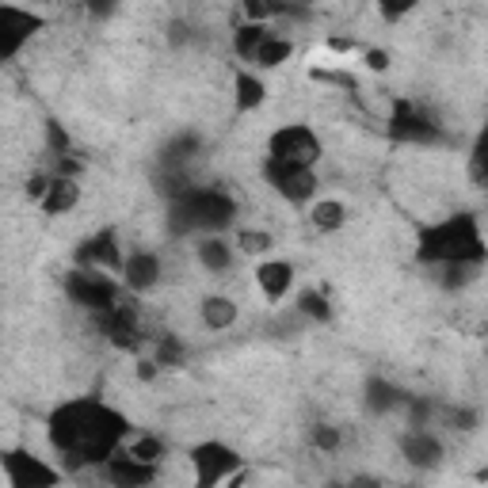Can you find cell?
I'll return each instance as SVG.
<instances>
[{"label":"cell","mask_w":488,"mask_h":488,"mask_svg":"<svg viewBox=\"0 0 488 488\" xmlns=\"http://www.w3.org/2000/svg\"><path fill=\"white\" fill-rule=\"evenodd\" d=\"M46 146H50V153H53V157H62V153H69V146H73V141H69V134L62 130V122H53V119H46Z\"/></svg>","instance_id":"cell-32"},{"label":"cell","mask_w":488,"mask_h":488,"mask_svg":"<svg viewBox=\"0 0 488 488\" xmlns=\"http://www.w3.org/2000/svg\"><path fill=\"white\" fill-rule=\"evenodd\" d=\"M271 34V27L267 24H252V20H244V24H237V31H233V53H237L241 62H252V53L260 50V43Z\"/></svg>","instance_id":"cell-21"},{"label":"cell","mask_w":488,"mask_h":488,"mask_svg":"<svg viewBox=\"0 0 488 488\" xmlns=\"http://www.w3.org/2000/svg\"><path fill=\"white\" fill-rule=\"evenodd\" d=\"M0 465H5V477L12 488H50L62 481V469L46 465L39 455H31V450H5Z\"/></svg>","instance_id":"cell-9"},{"label":"cell","mask_w":488,"mask_h":488,"mask_svg":"<svg viewBox=\"0 0 488 488\" xmlns=\"http://www.w3.org/2000/svg\"><path fill=\"white\" fill-rule=\"evenodd\" d=\"M313 446L324 450V455H336V450H340V431L329 427V424H317L313 427Z\"/></svg>","instance_id":"cell-33"},{"label":"cell","mask_w":488,"mask_h":488,"mask_svg":"<svg viewBox=\"0 0 488 488\" xmlns=\"http://www.w3.org/2000/svg\"><path fill=\"white\" fill-rule=\"evenodd\" d=\"M412 408H408V427H424V420L431 416V405L427 401H408Z\"/></svg>","instance_id":"cell-38"},{"label":"cell","mask_w":488,"mask_h":488,"mask_svg":"<svg viewBox=\"0 0 488 488\" xmlns=\"http://www.w3.org/2000/svg\"><path fill=\"white\" fill-rule=\"evenodd\" d=\"M367 69H374V73H386V69H389V53L378 50V46H370V50H367Z\"/></svg>","instance_id":"cell-39"},{"label":"cell","mask_w":488,"mask_h":488,"mask_svg":"<svg viewBox=\"0 0 488 488\" xmlns=\"http://www.w3.org/2000/svg\"><path fill=\"white\" fill-rule=\"evenodd\" d=\"M310 222H313L317 233H336V229H343V222H348V206L336 203V198H324V203L313 206Z\"/></svg>","instance_id":"cell-24"},{"label":"cell","mask_w":488,"mask_h":488,"mask_svg":"<svg viewBox=\"0 0 488 488\" xmlns=\"http://www.w3.org/2000/svg\"><path fill=\"white\" fill-rule=\"evenodd\" d=\"M263 100H267V84H263L256 73L241 69V73L233 77V103H237V111H241V115L256 111V107H263Z\"/></svg>","instance_id":"cell-18"},{"label":"cell","mask_w":488,"mask_h":488,"mask_svg":"<svg viewBox=\"0 0 488 488\" xmlns=\"http://www.w3.org/2000/svg\"><path fill=\"white\" fill-rule=\"evenodd\" d=\"M96 324H100V332L115 343V348L122 351H134L138 343H141V329H138V310H134V301L130 298H119L111 310H103V313H92Z\"/></svg>","instance_id":"cell-11"},{"label":"cell","mask_w":488,"mask_h":488,"mask_svg":"<svg viewBox=\"0 0 488 488\" xmlns=\"http://www.w3.org/2000/svg\"><path fill=\"white\" fill-rule=\"evenodd\" d=\"M256 286L271 305H279L294 286V263L291 260H263L256 267Z\"/></svg>","instance_id":"cell-16"},{"label":"cell","mask_w":488,"mask_h":488,"mask_svg":"<svg viewBox=\"0 0 488 488\" xmlns=\"http://www.w3.org/2000/svg\"><path fill=\"white\" fill-rule=\"evenodd\" d=\"M81 203V184L73 176H50V187L43 195V214H50V218H62V214H69Z\"/></svg>","instance_id":"cell-17"},{"label":"cell","mask_w":488,"mask_h":488,"mask_svg":"<svg viewBox=\"0 0 488 488\" xmlns=\"http://www.w3.org/2000/svg\"><path fill=\"white\" fill-rule=\"evenodd\" d=\"M374 5H378V15H382L386 24H401L405 15L416 12V5H420V0H374Z\"/></svg>","instance_id":"cell-30"},{"label":"cell","mask_w":488,"mask_h":488,"mask_svg":"<svg viewBox=\"0 0 488 488\" xmlns=\"http://www.w3.org/2000/svg\"><path fill=\"white\" fill-rule=\"evenodd\" d=\"M294 5H301V8H313V5H317V0H294Z\"/></svg>","instance_id":"cell-41"},{"label":"cell","mask_w":488,"mask_h":488,"mask_svg":"<svg viewBox=\"0 0 488 488\" xmlns=\"http://www.w3.org/2000/svg\"><path fill=\"white\" fill-rule=\"evenodd\" d=\"M484 141L477 138V146H474V153H469V184L474 187H484Z\"/></svg>","instance_id":"cell-34"},{"label":"cell","mask_w":488,"mask_h":488,"mask_svg":"<svg viewBox=\"0 0 488 488\" xmlns=\"http://www.w3.org/2000/svg\"><path fill=\"white\" fill-rule=\"evenodd\" d=\"M241 12L252 24H267L271 15H286V0H241Z\"/></svg>","instance_id":"cell-29"},{"label":"cell","mask_w":488,"mask_h":488,"mask_svg":"<svg viewBox=\"0 0 488 488\" xmlns=\"http://www.w3.org/2000/svg\"><path fill=\"white\" fill-rule=\"evenodd\" d=\"M126 455H134L138 462H149V465H160V458H165V439H157V435H138L130 446L122 443Z\"/></svg>","instance_id":"cell-26"},{"label":"cell","mask_w":488,"mask_h":488,"mask_svg":"<svg viewBox=\"0 0 488 488\" xmlns=\"http://www.w3.org/2000/svg\"><path fill=\"white\" fill-rule=\"evenodd\" d=\"M263 176H267V184L275 187V191L286 198V203H294V206H305V203H310V198L317 195V176H313V168L279 165V160L267 157Z\"/></svg>","instance_id":"cell-10"},{"label":"cell","mask_w":488,"mask_h":488,"mask_svg":"<svg viewBox=\"0 0 488 488\" xmlns=\"http://www.w3.org/2000/svg\"><path fill=\"white\" fill-rule=\"evenodd\" d=\"M198 153V138L195 134H176L168 146H165V165L168 168H179L184 160H191Z\"/></svg>","instance_id":"cell-28"},{"label":"cell","mask_w":488,"mask_h":488,"mask_svg":"<svg viewBox=\"0 0 488 488\" xmlns=\"http://www.w3.org/2000/svg\"><path fill=\"white\" fill-rule=\"evenodd\" d=\"M446 420L462 427V431H474L477 427V412H469V408H458V412H446Z\"/></svg>","instance_id":"cell-36"},{"label":"cell","mask_w":488,"mask_h":488,"mask_svg":"<svg viewBox=\"0 0 488 488\" xmlns=\"http://www.w3.org/2000/svg\"><path fill=\"white\" fill-rule=\"evenodd\" d=\"M237 244H241L244 252H252V256H260V252H267L271 244H275V237H271V233H263V229H241Z\"/></svg>","instance_id":"cell-31"},{"label":"cell","mask_w":488,"mask_h":488,"mask_svg":"<svg viewBox=\"0 0 488 488\" xmlns=\"http://www.w3.org/2000/svg\"><path fill=\"white\" fill-rule=\"evenodd\" d=\"M184 359H187V348L176 336H160L157 340V348H153V363L157 367H184Z\"/></svg>","instance_id":"cell-27"},{"label":"cell","mask_w":488,"mask_h":488,"mask_svg":"<svg viewBox=\"0 0 488 488\" xmlns=\"http://www.w3.org/2000/svg\"><path fill=\"white\" fill-rule=\"evenodd\" d=\"M389 138L401 146H439L443 130L435 119H427L412 100H397L389 111Z\"/></svg>","instance_id":"cell-6"},{"label":"cell","mask_w":488,"mask_h":488,"mask_svg":"<svg viewBox=\"0 0 488 488\" xmlns=\"http://www.w3.org/2000/svg\"><path fill=\"white\" fill-rule=\"evenodd\" d=\"M401 401H405V393L389 386L386 378H367V408L370 412H393Z\"/></svg>","instance_id":"cell-23"},{"label":"cell","mask_w":488,"mask_h":488,"mask_svg":"<svg viewBox=\"0 0 488 488\" xmlns=\"http://www.w3.org/2000/svg\"><path fill=\"white\" fill-rule=\"evenodd\" d=\"M298 310H301V317H310L317 324H329L332 321V305H329V298H324L321 291H301L298 294Z\"/></svg>","instance_id":"cell-25"},{"label":"cell","mask_w":488,"mask_h":488,"mask_svg":"<svg viewBox=\"0 0 488 488\" xmlns=\"http://www.w3.org/2000/svg\"><path fill=\"white\" fill-rule=\"evenodd\" d=\"M103 474H107V481L119 484V488H141V484H153L157 481V465L138 462L134 455H126V450L119 446L115 455L103 462Z\"/></svg>","instance_id":"cell-14"},{"label":"cell","mask_w":488,"mask_h":488,"mask_svg":"<svg viewBox=\"0 0 488 488\" xmlns=\"http://www.w3.org/2000/svg\"><path fill=\"white\" fill-rule=\"evenodd\" d=\"M191 465H195V484L198 488H210V484H222L241 469V455L233 450L229 443L218 439H206L191 450Z\"/></svg>","instance_id":"cell-7"},{"label":"cell","mask_w":488,"mask_h":488,"mask_svg":"<svg viewBox=\"0 0 488 488\" xmlns=\"http://www.w3.org/2000/svg\"><path fill=\"white\" fill-rule=\"evenodd\" d=\"M237 222V198L222 187H195L187 184L172 195V229L176 233H222Z\"/></svg>","instance_id":"cell-3"},{"label":"cell","mask_w":488,"mask_h":488,"mask_svg":"<svg viewBox=\"0 0 488 488\" xmlns=\"http://www.w3.org/2000/svg\"><path fill=\"white\" fill-rule=\"evenodd\" d=\"M198 263H203L210 275H222V271L233 267V248L218 237V233H206V237L198 241Z\"/></svg>","instance_id":"cell-20"},{"label":"cell","mask_w":488,"mask_h":488,"mask_svg":"<svg viewBox=\"0 0 488 488\" xmlns=\"http://www.w3.org/2000/svg\"><path fill=\"white\" fill-rule=\"evenodd\" d=\"M321 153H324L321 138H317L313 126H305V122H286V126H279V130L267 138V157L279 160V165L313 168L321 160Z\"/></svg>","instance_id":"cell-4"},{"label":"cell","mask_w":488,"mask_h":488,"mask_svg":"<svg viewBox=\"0 0 488 488\" xmlns=\"http://www.w3.org/2000/svg\"><path fill=\"white\" fill-rule=\"evenodd\" d=\"M198 317H203V324L214 332L233 329V321H237V301L225 298V294H210V298H203V305H198Z\"/></svg>","instance_id":"cell-19"},{"label":"cell","mask_w":488,"mask_h":488,"mask_svg":"<svg viewBox=\"0 0 488 488\" xmlns=\"http://www.w3.org/2000/svg\"><path fill=\"white\" fill-rule=\"evenodd\" d=\"M291 53H294V43L291 39H279V34H267V39L260 43V50L252 53V62H256L260 69H279L291 62Z\"/></svg>","instance_id":"cell-22"},{"label":"cell","mask_w":488,"mask_h":488,"mask_svg":"<svg viewBox=\"0 0 488 488\" xmlns=\"http://www.w3.org/2000/svg\"><path fill=\"white\" fill-rule=\"evenodd\" d=\"M65 294L73 305H81V310L88 313H103V310H111V305L122 298V286L111 279V275H103V271L96 267H73L65 275Z\"/></svg>","instance_id":"cell-5"},{"label":"cell","mask_w":488,"mask_h":488,"mask_svg":"<svg viewBox=\"0 0 488 488\" xmlns=\"http://www.w3.org/2000/svg\"><path fill=\"white\" fill-rule=\"evenodd\" d=\"M46 187H50V176H31L27 179V198H31V203H43Z\"/></svg>","instance_id":"cell-37"},{"label":"cell","mask_w":488,"mask_h":488,"mask_svg":"<svg viewBox=\"0 0 488 488\" xmlns=\"http://www.w3.org/2000/svg\"><path fill=\"white\" fill-rule=\"evenodd\" d=\"M77 267H96V271H119L122 267V244H119V229L103 225L92 237H84L77 248Z\"/></svg>","instance_id":"cell-12"},{"label":"cell","mask_w":488,"mask_h":488,"mask_svg":"<svg viewBox=\"0 0 488 488\" xmlns=\"http://www.w3.org/2000/svg\"><path fill=\"white\" fill-rule=\"evenodd\" d=\"M313 77H317V81H329V84H343L348 92H355V77H351V73H324V69H317Z\"/></svg>","instance_id":"cell-40"},{"label":"cell","mask_w":488,"mask_h":488,"mask_svg":"<svg viewBox=\"0 0 488 488\" xmlns=\"http://www.w3.org/2000/svg\"><path fill=\"white\" fill-rule=\"evenodd\" d=\"M46 435H50V446L73 469L103 465L126 443V435H130V420L103 401L77 397V401H65L50 412Z\"/></svg>","instance_id":"cell-1"},{"label":"cell","mask_w":488,"mask_h":488,"mask_svg":"<svg viewBox=\"0 0 488 488\" xmlns=\"http://www.w3.org/2000/svg\"><path fill=\"white\" fill-rule=\"evenodd\" d=\"M43 27H46V15L20 5H0V62H12Z\"/></svg>","instance_id":"cell-8"},{"label":"cell","mask_w":488,"mask_h":488,"mask_svg":"<svg viewBox=\"0 0 488 488\" xmlns=\"http://www.w3.org/2000/svg\"><path fill=\"white\" fill-rule=\"evenodd\" d=\"M119 275L130 294H149L160 282V256L157 252H130V256H122Z\"/></svg>","instance_id":"cell-13"},{"label":"cell","mask_w":488,"mask_h":488,"mask_svg":"<svg viewBox=\"0 0 488 488\" xmlns=\"http://www.w3.org/2000/svg\"><path fill=\"white\" fill-rule=\"evenodd\" d=\"M401 455L416 469H435L443 462V443L427 427H408L401 435Z\"/></svg>","instance_id":"cell-15"},{"label":"cell","mask_w":488,"mask_h":488,"mask_svg":"<svg viewBox=\"0 0 488 488\" xmlns=\"http://www.w3.org/2000/svg\"><path fill=\"white\" fill-rule=\"evenodd\" d=\"M488 256V244H484V233H481V218L477 214H450V218L435 222V225H424L420 237H416V260L420 263H484Z\"/></svg>","instance_id":"cell-2"},{"label":"cell","mask_w":488,"mask_h":488,"mask_svg":"<svg viewBox=\"0 0 488 488\" xmlns=\"http://www.w3.org/2000/svg\"><path fill=\"white\" fill-rule=\"evenodd\" d=\"M84 8L92 20H111V15L119 12V0H84Z\"/></svg>","instance_id":"cell-35"}]
</instances>
